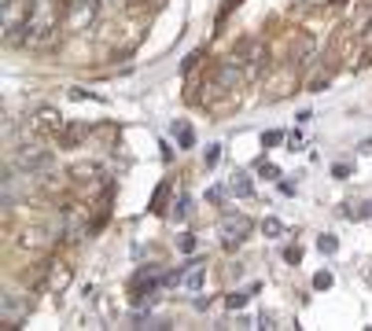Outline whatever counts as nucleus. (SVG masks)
<instances>
[{
    "label": "nucleus",
    "mask_w": 372,
    "mask_h": 331,
    "mask_svg": "<svg viewBox=\"0 0 372 331\" xmlns=\"http://www.w3.org/2000/svg\"><path fill=\"white\" fill-rule=\"evenodd\" d=\"M15 166L22 169V173H48L52 169V155H48V147H18Z\"/></svg>",
    "instance_id": "nucleus-1"
},
{
    "label": "nucleus",
    "mask_w": 372,
    "mask_h": 331,
    "mask_svg": "<svg viewBox=\"0 0 372 331\" xmlns=\"http://www.w3.org/2000/svg\"><path fill=\"white\" fill-rule=\"evenodd\" d=\"M244 232H250V221H247V217H240V214H229L225 224H221V239L232 247V243L244 239Z\"/></svg>",
    "instance_id": "nucleus-2"
},
{
    "label": "nucleus",
    "mask_w": 372,
    "mask_h": 331,
    "mask_svg": "<svg viewBox=\"0 0 372 331\" xmlns=\"http://www.w3.org/2000/svg\"><path fill=\"white\" fill-rule=\"evenodd\" d=\"M188 206H192V203L181 195V199H177V210H173V217H177V221H184V217H188Z\"/></svg>",
    "instance_id": "nucleus-9"
},
{
    "label": "nucleus",
    "mask_w": 372,
    "mask_h": 331,
    "mask_svg": "<svg viewBox=\"0 0 372 331\" xmlns=\"http://www.w3.org/2000/svg\"><path fill=\"white\" fill-rule=\"evenodd\" d=\"M332 177H339V181H343V177H350V166H336V169H332Z\"/></svg>",
    "instance_id": "nucleus-16"
},
{
    "label": "nucleus",
    "mask_w": 372,
    "mask_h": 331,
    "mask_svg": "<svg viewBox=\"0 0 372 331\" xmlns=\"http://www.w3.org/2000/svg\"><path fill=\"white\" fill-rule=\"evenodd\" d=\"M276 140H284V132H265V136H262V144L269 147V144H276Z\"/></svg>",
    "instance_id": "nucleus-14"
},
{
    "label": "nucleus",
    "mask_w": 372,
    "mask_h": 331,
    "mask_svg": "<svg viewBox=\"0 0 372 331\" xmlns=\"http://www.w3.org/2000/svg\"><path fill=\"white\" fill-rule=\"evenodd\" d=\"M262 232L269 235V239H280V232H284V224H280V221H276V217H265V221H262Z\"/></svg>",
    "instance_id": "nucleus-6"
},
{
    "label": "nucleus",
    "mask_w": 372,
    "mask_h": 331,
    "mask_svg": "<svg viewBox=\"0 0 372 331\" xmlns=\"http://www.w3.org/2000/svg\"><path fill=\"white\" fill-rule=\"evenodd\" d=\"M92 11H96V0H81V7L74 4V11H70V22H74V26H85L89 18H92Z\"/></svg>",
    "instance_id": "nucleus-3"
},
{
    "label": "nucleus",
    "mask_w": 372,
    "mask_h": 331,
    "mask_svg": "<svg viewBox=\"0 0 372 331\" xmlns=\"http://www.w3.org/2000/svg\"><path fill=\"white\" fill-rule=\"evenodd\" d=\"M250 295H258V283H254V287H247V291H240V295H232V298H225V306L229 309H240V306H247V302H250Z\"/></svg>",
    "instance_id": "nucleus-5"
},
{
    "label": "nucleus",
    "mask_w": 372,
    "mask_h": 331,
    "mask_svg": "<svg viewBox=\"0 0 372 331\" xmlns=\"http://www.w3.org/2000/svg\"><path fill=\"white\" fill-rule=\"evenodd\" d=\"M173 132H177L181 147H192V129H188V121H177V125H173Z\"/></svg>",
    "instance_id": "nucleus-7"
},
{
    "label": "nucleus",
    "mask_w": 372,
    "mask_h": 331,
    "mask_svg": "<svg viewBox=\"0 0 372 331\" xmlns=\"http://www.w3.org/2000/svg\"><path fill=\"white\" fill-rule=\"evenodd\" d=\"M317 247H321L324 254H332V250H336V239H332V235H321V239H317Z\"/></svg>",
    "instance_id": "nucleus-10"
},
{
    "label": "nucleus",
    "mask_w": 372,
    "mask_h": 331,
    "mask_svg": "<svg viewBox=\"0 0 372 331\" xmlns=\"http://www.w3.org/2000/svg\"><path fill=\"white\" fill-rule=\"evenodd\" d=\"M232 192H236V195H250V192H254V188H250V181H247L244 173H240L236 181H232Z\"/></svg>",
    "instance_id": "nucleus-8"
},
{
    "label": "nucleus",
    "mask_w": 372,
    "mask_h": 331,
    "mask_svg": "<svg viewBox=\"0 0 372 331\" xmlns=\"http://www.w3.org/2000/svg\"><path fill=\"white\" fill-rule=\"evenodd\" d=\"M287 261L299 265V261H302V250H299V247H291V250H287Z\"/></svg>",
    "instance_id": "nucleus-15"
},
{
    "label": "nucleus",
    "mask_w": 372,
    "mask_h": 331,
    "mask_svg": "<svg viewBox=\"0 0 372 331\" xmlns=\"http://www.w3.org/2000/svg\"><path fill=\"white\" fill-rule=\"evenodd\" d=\"M354 217H372V199H365V203H361V210H358Z\"/></svg>",
    "instance_id": "nucleus-13"
},
{
    "label": "nucleus",
    "mask_w": 372,
    "mask_h": 331,
    "mask_svg": "<svg viewBox=\"0 0 372 331\" xmlns=\"http://www.w3.org/2000/svg\"><path fill=\"white\" fill-rule=\"evenodd\" d=\"M199 283H203V269H195V272H188V287L195 291V287H199Z\"/></svg>",
    "instance_id": "nucleus-11"
},
{
    "label": "nucleus",
    "mask_w": 372,
    "mask_h": 331,
    "mask_svg": "<svg viewBox=\"0 0 372 331\" xmlns=\"http://www.w3.org/2000/svg\"><path fill=\"white\" fill-rule=\"evenodd\" d=\"M262 177H269V181H273V177H280V173H276V166L265 162V166H262Z\"/></svg>",
    "instance_id": "nucleus-17"
},
{
    "label": "nucleus",
    "mask_w": 372,
    "mask_h": 331,
    "mask_svg": "<svg viewBox=\"0 0 372 331\" xmlns=\"http://www.w3.org/2000/svg\"><path fill=\"white\" fill-rule=\"evenodd\" d=\"M313 283L324 291V287H332V276H328V272H317V280H313Z\"/></svg>",
    "instance_id": "nucleus-12"
},
{
    "label": "nucleus",
    "mask_w": 372,
    "mask_h": 331,
    "mask_svg": "<svg viewBox=\"0 0 372 331\" xmlns=\"http://www.w3.org/2000/svg\"><path fill=\"white\" fill-rule=\"evenodd\" d=\"M15 313L22 317V302H15V295H4V320H7V328H11Z\"/></svg>",
    "instance_id": "nucleus-4"
}]
</instances>
